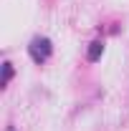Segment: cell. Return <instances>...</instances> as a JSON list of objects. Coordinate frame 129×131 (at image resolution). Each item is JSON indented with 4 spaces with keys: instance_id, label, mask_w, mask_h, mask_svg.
<instances>
[{
    "instance_id": "cell-1",
    "label": "cell",
    "mask_w": 129,
    "mask_h": 131,
    "mask_svg": "<svg viewBox=\"0 0 129 131\" xmlns=\"http://www.w3.org/2000/svg\"><path fill=\"white\" fill-rule=\"evenodd\" d=\"M51 40L48 38H33L31 40V46H28V53H31V58H33V63H46L51 58Z\"/></svg>"
},
{
    "instance_id": "cell-2",
    "label": "cell",
    "mask_w": 129,
    "mask_h": 131,
    "mask_svg": "<svg viewBox=\"0 0 129 131\" xmlns=\"http://www.w3.org/2000/svg\"><path fill=\"white\" fill-rule=\"evenodd\" d=\"M101 53H104V43H101V40H94V43H91V48H89V61H91V63L99 61V58H101Z\"/></svg>"
},
{
    "instance_id": "cell-3",
    "label": "cell",
    "mask_w": 129,
    "mask_h": 131,
    "mask_svg": "<svg viewBox=\"0 0 129 131\" xmlns=\"http://www.w3.org/2000/svg\"><path fill=\"white\" fill-rule=\"evenodd\" d=\"M13 78V63H3V86H8V81Z\"/></svg>"
}]
</instances>
